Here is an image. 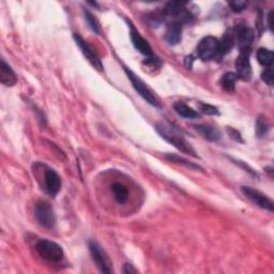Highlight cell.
<instances>
[{
	"label": "cell",
	"instance_id": "1",
	"mask_svg": "<svg viewBox=\"0 0 274 274\" xmlns=\"http://www.w3.org/2000/svg\"><path fill=\"white\" fill-rule=\"evenodd\" d=\"M157 132L161 135L165 140L168 141L169 144L173 145L181 152L188 154V156H192V157H197L196 151L194 150V148L191 146L190 142H188L177 130L170 128L167 124L158 123Z\"/></svg>",
	"mask_w": 274,
	"mask_h": 274
},
{
	"label": "cell",
	"instance_id": "2",
	"mask_svg": "<svg viewBox=\"0 0 274 274\" xmlns=\"http://www.w3.org/2000/svg\"><path fill=\"white\" fill-rule=\"evenodd\" d=\"M124 71H125V73H127V75L131 81V83H132L133 88L135 89L136 92L141 96L142 99L147 101L150 105H152L154 107L160 108L162 106L161 102H160V100H159L158 96L156 95V93H154L153 91L149 87H148V86L144 82L141 81L138 75H136V74L133 71H131L129 68L124 67Z\"/></svg>",
	"mask_w": 274,
	"mask_h": 274
},
{
	"label": "cell",
	"instance_id": "3",
	"mask_svg": "<svg viewBox=\"0 0 274 274\" xmlns=\"http://www.w3.org/2000/svg\"><path fill=\"white\" fill-rule=\"evenodd\" d=\"M36 250L44 260L49 262H59L65 255L60 245L49 240H40L36 245Z\"/></svg>",
	"mask_w": 274,
	"mask_h": 274
},
{
	"label": "cell",
	"instance_id": "4",
	"mask_svg": "<svg viewBox=\"0 0 274 274\" xmlns=\"http://www.w3.org/2000/svg\"><path fill=\"white\" fill-rule=\"evenodd\" d=\"M34 216L39 224L51 229L56 225V214L53 207L47 202H39L34 206Z\"/></svg>",
	"mask_w": 274,
	"mask_h": 274
},
{
	"label": "cell",
	"instance_id": "5",
	"mask_svg": "<svg viewBox=\"0 0 274 274\" xmlns=\"http://www.w3.org/2000/svg\"><path fill=\"white\" fill-rule=\"evenodd\" d=\"M219 54V40L214 37H206L197 46V56L203 61H208Z\"/></svg>",
	"mask_w": 274,
	"mask_h": 274
},
{
	"label": "cell",
	"instance_id": "6",
	"mask_svg": "<svg viewBox=\"0 0 274 274\" xmlns=\"http://www.w3.org/2000/svg\"><path fill=\"white\" fill-rule=\"evenodd\" d=\"M89 251L91 256H92V259L94 260L95 265L99 268L100 271L103 273H111L112 264L110 261V258H108L105 251L100 247V244L95 241H90Z\"/></svg>",
	"mask_w": 274,
	"mask_h": 274
},
{
	"label": "cell",
	"instance_id": "7",
	"mask_svg": "<svg viewBox=\"0 0 274 274\" xmlns=\"http://www.w3.org/2000/svg\"><path fill=\"white\" fill-rule=\"evenodd\" d=\"M73 38H74V40H75L77 46L81 48L82 53L84 54L86 58L88 59L90 64L92 65V67L94 68H96V70L102 71L103 70V64H102V61L100 59V57L98 56V54L95 53V50L93 49V47L91 46V45L87 41H85V40L77 33L74 34Z\"/></svg>",
	"mask_w": 274,
	"mask_h": 274
},
{
	"label": "cell",
	"instance_id": "8",
	"mask_svg": "<svg viewBox=\"0 0 274 274\" xmlns=\"http://www.w3.org/2000/svg\"><path fill=\"white\" fill-rule=\"evenodd\" d=\"M237 38L240 53L250 54L252 49V44L254 41V31L252 28L247 25H240L237 28Z\"/></svg>",
	"mask_w": 274,
	"mask_h": 274
},
{
	"label": "cell",
	"instance_id": "9",
	"mask_svg": "<svg viewBox=\"0 0 274 274\" xmlns=\"http://www.w3.org/2000/svg\"><path fill=\"white\" fill-rule=\"evenodd\" d=\"M242 192L245 196H247L251 202L254 203L255 205L258 206V207L266 209L270 212H273V203L269 197H267L264 194L254 190L253 187H248V186H243L242 187Z\"/></svg>",
	"mask_w": 274,
	"mask_h": 274
},
{
	"label": "cell",
	"instance_id": "10",
	"mask_svg": "<svg viewBox=\"0 0 274 274\" xmlns=\"http://www.w3.org/2000/svg\"><path fill=\"white\" fill-rule=\"evenodd\" d=\"M236 68L239 78L243 79V81H251L253 72L250 61V54L240 53L236 60Z\"/></svg>",
	"mask_w": 274,
	"mask_h": 274
},
{
	"label": "cell",
	"instance_id": "11",
	"mask_svg": "<svg viewBox=\"0 0 274 274\" xmlns=\"http://www.w3.org/2000/svg\"><path fill=\"white\" fill-rule=\"evenodd\" d=\"M44 182L45 191H46L50 196H56L57 194L59 193L61 188V178L55 170L47 169L45 171Z\"/></svg>",
	"mask_w": 274,
	"mask_h": 274
},
{
	"label": "cell",
	"instance_id": "12",
	"mask_svg": "<svg viewBox=\"0 0 274 274\" xmlns=\"http://www.w3.org/2000/svg\"><path fill=\"white\" fill-rule=\"evenodd\" d=\"M131 40H132L134 47L138 50L141 55L146 56L147 58H153V57H156L153 55V51L149 43H148L146 40L140 36L139 32L136 31L133 27L131 28Z\"/></svg>",
	"mask_w": 274,
	"mask_h": 274
},
{
	"label": "cell",
	"instance_id": "13",
	"mask_svg": "<svg viewBox=\"0 0 274 274\" xmlns=\"http://www.w3.org/2000/svg\"><path fill=\"white\" fill-rule=\"evenodd\" d=\"M182 39V25L179 22H173L168 25L165 32V40L170 45H177Z\"/></svg>",
	"mask_w": 274,
	"mask_h": 274
},
{
	"label": "cell",
	"instance_id": "14",
	"mask_svg": "<svg viewBox=\"0 0 274 274\" xmlns=\"http://www.w3.org/2000/svg\"><path fill=\"white\" fill-rule=\"evenodd\" d=\"M0 82L7 87H12L17 82V77L14 71L12 70L4 59L1 60V67H0Z\"/></svg>",
	"mask_w": 274,
	"mask_h": 274
},
{
	"label": "cell",
	"instance_id": "15",
	"mask_svg": "<svg viewBox=\"0 0 274 274\" xmlns=\"http://www.w3.org/2000/svg\"><path fill=\"white\" fill-rule=\"evenodd\" d=\"M195 130L204 137L205 139H207L209 141H218L221 138L220 131L214 127H211V125L197 124L195 125Z\"/></svg>",
	"mask_w": 274,
	"mask_h": 274
},
{
	"label": "cell",
	"instance_id": "16",
	"mask_svg": "<svg viewBox=\"0 0 274 274\" xmlns=\"http://www.w3.org/2000/svg\"><path fill=\"white\" fill-rule=\"evenodd\" d=\"M174 110L180 117L185 119H197L201 117V115L195 110L184 104L183 102H176L174 104Z\"/></svg>",
	"mask_w": 274,
	"mask_h": 274
},
{
	"label": "cell",
	"instance_id": "17",
	"mask_svg": "<svg viewBox=\"0 0 274 274\" xmlns=\"http://www.w3.org/2000/svg\"><path fill=\"white\" fill-rule=\"evenodd\" d=\"M235 43V36L231 31H226L224 36L222 37L221 41H219V54L225 55L229 53V50L233 47Z\"/></svg>",
	"mask_w": 274,
	"mask_h": 274
},
{
	"label": "cell",
	"instance_id": "18",
	"mask_svg": "<svg viewBox=\"0 0 274 274\" xmlns=\"http://www.w3.org/2000/svg\"><path fill=\"white\" fill-rule=\"evenodd\" d=\"M238 79H239V77L237 74L228 72V73L224 74L221 79L222 87L224 88L226 91H228V92H232V91L236 88V84L238 82Z\"/></svg>",
	"mask_w": 274,
	"mask_h": 274
},
{
	"label": "cell",
	"instance_id": "19",
	"mask_svg": "<svg viewBox=\"0 0 274 274\" xmlns=\"http://www.w3.org/2000/svg\"><path fill=\"white\" fill-rule=\"evenodd\" d=\"M112 191L114 193V196H115V198H116V201L119 204H124L125 202H127L128 195H129L127 186L119 183V182H116V183H114L112 185Z\"/></svg>",
	"mask_w": 274,
	"mask_h": 274
},
{
	"label": "cell",
	"instance_id": "20",
	"mask_svg": "<svg viewBox=\"0 0 274 274\" xmlns=\"http://www.w3.org/2000/svg\"><path fill=\"white\" fill-rule=\"evenodd\" d=\"M185 2H168L164 9V13L169 16H181V14L185 11Z\"/></svg>",
	"mask_w": 274,
	"mask_h": 274
},
{
	"label": "cell",
	"instance_id": "21",
	"mask_svg": "<svg viewBox=\"0 0 274 274\" xmlns=\"http://www.w3.org/2000/svg\"><path fill=\"white\" fill-rule=\"evenodd\" d=\"M273 51L268 48H259L257 51V59L259 64L265 67H270L273 64Z\"/></svg>",
	"mask_w": 274,
	"mask_h": 274
},
{
	"label": "cell",
	"instance_id": "22",
	"mask_svg": "<svg viewBox=\"0 0 274 274\" xmlns=\"http://www.w3.org/2000/svg\"><path fill=\"white\" fill-rule=\"evenodd\" d=\"M166 158L169 160L171 162H175V163H178L181 165H184L185 167L190 168V169H195V170H202V167L198 166V165L194 164L190 161H187V160H184L183 158H180L178 156H174V154H166Z\"/></svg>",
	"mask_w": 274,
	"mask_h": 274
},
{
	"label": "cell",
	"instance_id": "23",
	"mask_svg": "<svg viewBox=\"0 0 274 274\" xmlns=\"http://www.w3.org/2000/svg\"><path fill=\"white\" fill-rule=\"evenodd\" d=\"M269 131V124H268L267 120L264 117H258L256 120V135L258 137H264L268 134Z\"/></svg>",
	"mask_w": 274,
	"mask_h": 274
},
{
	"label": "cell",
	"instance_id": "24",
	"mask_svg": "<svg viewBox=\"0 0 274 274\" xmlns=\"http://www.w3.org/2000/svg\"><path fill=\"white\" fill-rule=\"evenodd\" d=\"M84 14H85V20H86V22L88 23V25L91 28V30L94 31L95 33H100L99 23L96 22V20L94 19V16L91 14L88 10H85V9H84Z\"/></svg>",
	"mask_w": 274,
	"mask_h": 274
},
{
	"label": "cell",
	"instance_id": "25",
	"mask_svg": "<svg viewBox=\"0 0 274 274\" xmlns=\"http://www.w3.org/2000/svg\"><path fill=\"white\" fill-rule=\"evenodd\" d=\"M199 111L206 114V115H210V116L220 115V112L218 108L210 104H206V103H199Z\"/></svg>",
	"mask_w": 274,
	"mask_h": 274
},
{
	"label": "cell",
	"instance_id": "26",
	"mask_svg": "<svg viewBox=\"0 0 274 274\" xmlns=\"http://www.w3.org/2000/svg\"><path fill=\"white\" fill-rule=\"evenodd\" d=\"M261 79L264 81L267 85L269 86H273V81H274V76H273V71L272 68H266V70L262 72L261 74Z\"/></svg>",
	"mask_w": 274,
	"mask_h": 274
},
{
	"label": "cell",
	"instance_id": "27",
	"mask_svg": "<svg viewBox=\"0 0 274 274\" xmlns=\"http://www.w3.org/2000/svg\"><path fill=\"white\" fill-rule=\"evenodd\" d=\"M229 4V7L231 8V10L233 11V12H236V13H239V12H242V11L247 8V5H248V2L247 1H231L228 3Z\"/></svg>",
	"mask_w": 274,
	"mask_h": 274
},
{
	"label": "cell",
	"instance_id": "28",
	"mask_svg": "<svg viewBox=\"0 0 274 274\" xmlns=\"http://www.w3.org/2000/svg\"><path fill=\"white\" fill-rule=\"evenodd\" d=\"M227 133H228V135L230 136V138L235 139L236 141H239V142L241 141V142H242V137H241V134H240L237 130L228 128V129H227Z\"/></svg>",
	"mask_w": 274,
	"mask_h": 274
},
{
	"label": "cell",
	"instance_id": "29",
	"mask_svg": "<svg viewBox=\"0 0 274 274\" xmlns=\"http://www.w3.org/2000/svg\"><path fill=\"white\" fill-rule=\"evenodd\" d=\"M136 272V269H134L133 266L132 265H130V264H125L123 266V273H135Z\"/></svg>",
	"mask_w": 274,
	"mask_h": 274
},
{
	"label": "cell",
	"instance_id": "30",
	"mask_svg": "<svg viewBox=\"0 0 274 274\" xmlns=\"http://www.w3.org/2000/svg\"><path fill=\"white\" fill-rule=\"evenodd\" d=\"M268 26H269V29L273 31V11H270V13L268 14Z\"/></svg>",
	"mask_w": 274,
	"mask_h": 274
}]
</instances>
